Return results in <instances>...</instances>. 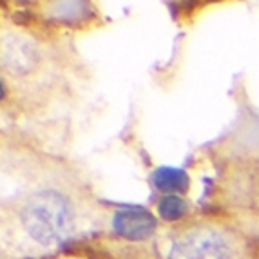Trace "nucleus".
<instances>
[{"instance_id": "nucleus-1", "label": "nucleus", "mask_w": 259, "mask_h": 259, "mask_svg": "<svg viewBox=\"0 0 259 259\" xmlns=\"http://www.w3.org/2000/svg\"><path fill=\"white\" fill-rule=\"evenodd\" d=\"M76 170L40 158L0 161V254L42 257L76 238L89 212Z\"/></svg>"}, {"instance_id": "nucleus-2", "label": "nucleus", "mask_w": 259, "mask_h": 259, "mask_svg": "<svg viewBox=\"0 0 259 259\" xmlns=\"http://www.w3.org/2000/svg\"><path fill=\"white\" fill-rule=\"evenodd\" d=\"M168 259H236V246L225 230L199 225L174 239Z\"/></svg>"}, {"instance_id": "nucleus-3", "label": "nucleus", "mask_w": 259, "mask_h": 259, "mask_svg": "<svg viewBox=\"0 0 259 259\" xmlns=\"http://www.w3.org/2000/svg\"><path fill=\"white\" fill-rule=\"evenodd\" d=\"M114 229L129 241H143L154 234L156 220L145 208H123L114 216Z\"/></svg>"}, {"instance_id": "nucleus-4", "label": "nucleus", "mask_w": 259, "mask_h": 259, "mask_svg": "<svg viewBox=\"0 0 259 259\" xmlns=\"http://www.w3.org/2000/svg\"><path fill=\"white\" fill-rule=\"evenodd\" d=\"M152 183L158 190L167 194H182L189 189V176L182 168L174 167H161L152 176Z\"/></svg>"}, {"instance_id": "nucleus-5", "label": "nucleus", "mask_w": 259, "mask_h": 259, "mask_svg": "<svg viewBox=\"0 0 259 259\" xmlns=\"http://www.w3.org/2000/svg\"><path fill=\"white\" fill-rule=\"evenodd\" d=\"M158 212H160V216L167 221L182 220L187 214L185 199L178 194H167L165 198H161V201L158 203Z\"/></svg>"}, {"instance_id": "nucleus-6", "label": "nucleus", "mask_w": 259, "mask_h": 259, "mask_svg": "<svg viewBox=\"0 0 259 259\" xmlns=\"http://www.w3.org/2000/svg\"><path fill=\"white\" fill-rule=\"evenodd\" d=\"M6 98V85H4V82L0 80V100H4Z\"/></svg>"}]
</instances>
